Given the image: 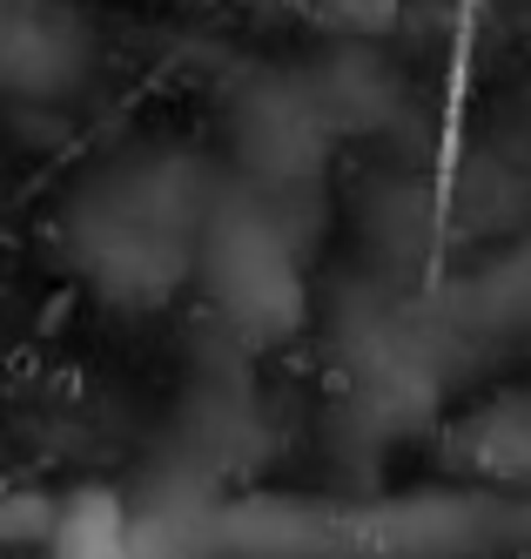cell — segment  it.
<instances>
[{
	"label": "cell",
	"instance_id": "1",
	"mask_svg": "<svg viewBox=\"0 0 531 559\" xmlns=\"http://www.w3.org/2000/svg\"><path fill=\"white\" fill-rule=\"evenodd\" d=\"M209 176L189 155H148L88 182L68 210V263L108 304H169L195 276V229L209 216Z\"/></svg>",
	"mask_w": 531,
	"mask_h": 559
},
{
	"label": "cell",
	"instance_id": "2",
	"mask_svg": "<svg viewBox=\"0 0 531 559\" xmlns=\"http://www.w3.org/2000/svg\"><path fill=\"white\" fill-rule=\"evenodd\" d=\"M195 276L242 344H282L310 310L297 236L282 223V210L256 189L209 203V216L195 229Z\"/></svg>",
	"mask_w": 531,
	"mask_h": 559
},
{
	"label": "cell",
	"instance_id": "3",
	"mask_svg": "<svg viewBox=\"0 0 531 559\" xmlns=\"http://www.w3.org/2000/svg\"><path fill=\"white\" fill-rule=\"evenodd\" d=\"M330 115L316 108L310 82H263V88H242L236 102V155L250 169V189L282 203L290 189H303L323 155H330Z\"/></svg>",
	"mask_w": 531,
	"mask_h": 559
},
{
	"label": "cell",
	"instance_id": "4",
	"mask_svg": "<svg viewBox=\"0 0 531 559\" xmlns=\"http://www.w3.org/2000/svg\"><path fill=\"white\" fill-rule=\"evenodd\" d=\"M95 61V41L74 8L55 0H0V88L55 102L74 95Z\"/></svg>",
	"mask_w": 531,
	"mask_h": 559
},
{
	"label": "cell",
	"instance_id": "5",
	"mask_svg": "<svg viewBox=\"0 0 531 559\" xmlns=\"http://www.w3.org/2000/svg\"><path fill=\"white\" fill-rule=\"evenodd\" d=\"M303 82H310L316 108L330 115V129H337V135H343V129H377L384 115L397 108V82H390V68H384L377 55H363V48L330 55L323 68H310Z\"/></svg>",
	"mask_w": 531,
	"mask_h": 559
},
{
	"label": "cell",
	"instance_id": "6",
	"mask_svg": "<svg viewBox=\"0 0 531 559\" xmlns=\"http://www.w3.org/2000/svg\"><path fill=\"white\" fill-rule=\"evenodd\" d=\"M464 324L492 331V337L531 331V236H518L511 250H498L464 284Z\"/></svg>",
	"mask_w": 531,
	"mask_h": 559
},
{
	"label": "cell",
	"instance_id": "7",
	"mask_svg": "<svg viewBox=\"0 0 531 559\" xmlns=\"http://www.w3.org/2000/svg\"><path fill=\"white\" fill-rule=\"evenodd\" d=\"M464 452L478 459V472L511 478V486H531V391L484 405V418L464 431Z\"/></svg>",
	"mask_w": 531,
	"mask_h": 559
},
{
	"label": "cell",
	"instance_id": "8",
	"mask_svg": "<svg viewBox=\"0 0 531 559\" xmlns=\"http://www.w3.org/2000/svg\"><path fill=\"white\" fill-rule=\"evenodd\" d=\"M21 533H48V506H40V512L27 506V512H21L8 492H0V539H21Z\"/></svg>",
	"mask_w": 531,
	"mask_h": 559
}]
</instances>
